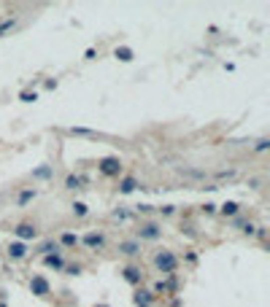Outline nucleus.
Listing matches in <instances>:
<instances>
[{
	"mask_svg": "<svg viewBox=\"0 0 270 307\" xmlns=\"http://www.w3.org/2000/svg\"><path fill=\"white\" fill-rule=\"evenodd\" d=\"M111 218H114V221H130V218H133V210L130 208H124V205H119V208H114V213H111Z\"/></svg>",
	"mask_w": 270,
	"mask_h": 307,
	"instance_id": "obj_25",
	"label": "nucleus"
},
{
	"mask_svg": "<svg viewBox=\"0 0 270 307\" xmlns=\"http://www.w3.org/2000/svg\"><path fill=\"white\" fill-rule=\"evenodd\" d=\"M241 202H235V199H227L225 205H216V213H219L222 218H235V216H241Z\"/></svg>",
	"mask_w": 270,
	"mask_h": 307,
	"instance_id": "obj_16",
	"label": "nucleus"
},
{
	"mask_svg": "<svg viewBox=\"0 0 270 307\" xmlns=\"http://www.w3.org/2000/svg\"><path fill=\"white\" fill-rule=\"evenodd\" d=\"M43 86H46V89H57V81H54V78H49V81H46Z\"/></svg>",
	"mask_w": 270,
	"mask_h": 307,
	"instance_id": "obj_35",
	"label": "nucleus"
},
{
	"mask_svg": "<svg viewBox=\"0 0 270 307\" xmlns=\"http://www.w3.org/2000/svg\"><path fill=\"white\" fill-rule=\"evenodd\" d=\"M30 291L35 294V297H49L51 294V283L46 275H32L30 278Z\"/></svg>",
	"mask_w": 270,
	"mask_h": 307,
	"instance_id": "obj_10",
	"label": "nucleus"
},
{
	"mask_svg": "<svg viewBox=\"0 0 270 307\" xmlns=\"http://www.w3.org/2000/svg\"><path fill=\"white\" fill-rule=\"evenodd\" d=\"M14 237L19 240V243H35L38 237H41V232H38V224H32V221H22V224H16L14 226Z\"/></svg>",
	"mask_w": 270,
	"mask_h": 307,
	"instance_id": "obj_6",
	"label": "nucleus"
},
{
	"mask_svg": "<svg viewBox=\"0 0 270 307\" xmlns=\"http://www.w3.org/2000/svg\"><path fill=\"white\" fill-rule=\"evenodd\" d=\"M89 178L81 175V172H70V175H65V189L68 191H78V189H87Z\"/></svg>",
	"mask_w": 270,
	"mask_h": 307,
	"instance_id": "obj_15",
	"label": "nucleus"
},
{
	"mask_svg": "<svg viewBox=\"0 0 270 307\" xmlns=\"http://www.w3.org/2000/svg\"><path fill=\"white\" fill-rule=\"evenodd\" d=\"M151 264H154V270L160 272L162 278L168 275H179V256H176L170 248H160L151 256Z\"/></svg>",
	"mask_w": 270,
	"mask_h": 307,
	"instance_id": "obj_2",
	"label": "nucleus"
},
{
	"mask_svg": "<svg viewBox=\"0 0 270 307\" xmlns=\"http://www.w3.org/2000/svg\"><path fill=\"white\" fill-rule=\"evenodd\" d=\"M41 262L46 270H54V272H62L65 264H68V259H65V253H49V256H41Z\"/></svg>",
	"mask_w": 270,
	"mask_h": 307,
	"instance_id": "obj_12",
	"label": "nucleus"
},
{
	"mask_svg": "<svg viewBox=\"0 0 270 307\" xmlns=\"http://www.w3.org/2000/svg\"><path fill=\"white\" fill-rule=\"evenodd\" d=\"M19 27V16H5L0 19V38H5L8 32H14Z\"/></svg>",
	"mask_w": 270,
	"mask_h": 307,
	"instance_id": "obj_21",
	"label": "nucleus"
},
{
	"mask_svg": "<svg viewBox=\"0 0 270 307\" xmlns=\"http://www.w3.org/2000/svg\"><path fill=\"white\" fill-rule=\"evenodd\" d=\"M97 172H100L103 178H122L124 162L119 156H103L100 162H97Z\"/></svg>",
	"mask_w": 270,
	"mask_h": 307,
	"instance_id": "obj_4",
	"label": "nucleus"
},
{
	"mask_svg": "<svg viewBox=\"0 0 270 307\" xmlns=\"http://www.w3.org/2000/svg\"><path fill=\"white\" fill-rule=\"evenodd\" d=\"M70 213H73L76 218H87V216H89V205L81 202V199H76V202L70 205Z\"/></svg>",
	"mask_w": 270,
	"mask_h": 307,
	"instance_id": "obj_24",
	"label": "nucleus"
},
{
	"mask_svg": "<svg viewBox=\"0 0 270 307\" xmlns=\"http://www.w3.org/2000/svg\"><path fill=\"white\" fill-rule=\"evenodd\" d=\"M179 289H181V278L168 275V278H160L151 286V294H154V297H173V294H179Z\"/></svg>",
	"mask_w": 270,
	"mask_h": 307,
	"instance_id": "obj_3",
	"label": "nucleus"
},
{
	"mask_svg": "<svg viewBox=\"0 0 270 307\" xmlns=\"http://www.w3.org/2000/svg\"><path fill=\"white\" fill-rule=\"evenodd\" d=\"M30 256V245L27 243H19V240H11L8 243V259L11 262H22V259Z\"/></svg>",
	"mask_w": 270,
	"mask_h": 307,
	"instance_id": "obj_11",
	"label": "nucleus"
},
{
	"mask_svg": "<svg viewBox=\"0 0 270 307\" xmlns=\"http://www.w3.org/2000/svg\"><path fill=\"white\" fill-rule=\"evenodd\" d=\"M114 57L122 59V62H133V59H135V51L130 49V46H116V49H114Z\"/></svg>",
	"mask_w": 270,
	"mask_h": 307,
	"instance_id": "obj_23",
	"label": "nucleus"
},
{
	"mask_svg": "<svg viewBox=\"0 0 270 307\" xmlns=\"http://www.w3.org/2000/svg\"><path fill=\"white\" fill-rule=\"evenodd\" d=\"M30 175H32V181H51V178H54V167H51V164H41V167H35Z\"/></svg>",
	"mask_w": 270,
	"mask_h": 307,
	"instance_id": "obj_20",
	"label": "nucleus"
},
{
	"mask_svg": "<svg viewBox=\"0 0 270 307\" xmlns=\"http://www.w3.org/2000/svg\"><path fill=\"white\" fill-rule=\"evenodd\" d=\"M138 213H143V216H149V213L151 210H154V208H151V205H138V208H135Z\"/></svg>",
	"mask_w": 270,
	"mask_h": 307,
	"instance_id": "obj_34",
	"label": "nucleus"
},
{
	"mask_svg": "<svg viewBox=\"0 0 270 307\" xmlns=\"http://www.w3.org/2000/svg\"><path fill=\"white\" fill-rule=\"evenodd\" d=\"M133 305H135V307H154V305H157V297L151 294V289H143V286H138L135 294H133Z\"/></svg>",
	"mask_w": 270,
	"mask_h": 307,
	"instance_id": "obj_9",
	"label": "nucleus"
},
{
	"mask_svg": "<svg viewBox=\"0 0 270 307\" xmlns=\"http://www.w3.org/2000/svg\"><path fill=\"white\" fill-rule=\"evenodd\" d=\"M116 251H119L124 259H138V256H141V251H143V245L138 243V240L127 237V240H119V243H116Z\"/></svg>",
	"mask_w": 270,
	"mask_h": 307,
	"instance_id": "obj_8",
	"label": "nucleus"
},
{
	"mask_svg": "<svg viewBox=\"0 0 270 307\" xmlns=\"http://www.w3.org/2000/svg\"><path fill=\"white\" fill-rule=\"evenodd\" d=\"M78 245H84L87 251H105V245H108V240L100 229H89L84 232L81 237H78Z\"/></svg>",
	"mask_w": 270,
	"mask_h": 307,
	"instance_id": "obj_5",
	"label": "nucleus"
},
{
	"mask_svg": "<svg viewBox=\"0 0 270 307\" xmlns=\"http://www.w3.org/2000/svg\"><path fill=\"white\" fill-rule=\"evenodd\" d=\"M162 224L160 221H154V218H141V221L135 224V229H133V240H138V243H157V240L162 237Z\"/></svg>",
	"mask_w": 270,
	"mask_h": 307,
	"instance_id": "obj_1",
	"label": "nucleus"
},
{
	"mask_svg": "<svg viewBox=\"0 0 270 307\" xmlns=\"http://www.w3.org/2000/svg\"><path fill=\"white\" fill-rule=\"evenodd\" d=\"M0 307H8V305H5V302H0Z\"/></svg>",
	"mask_w": 270,
	"mask_h": 307,
	"instance_id": "obj_37",
	"label": "nucleus"
},
{
	"mask_svg": "<svg viewBox=\"0 0 270 307\" xmlns=\"http://www.w3.org/2000/svg\"><path fill=\"white\" fill-rule=\"evenodd\" d=\"M19 100H22V103H35V100H38V92H22V95H19Z\"/></svg>",
	"mask_w": 270,
	"mask_h": 307,
	"instance_id": "obj_30",
	"label": "nucleus"
},
{
	"mask_svg": "<svg viewBox=\"0 0 270 307\" xmlns=\"http://www.w3.org/2000/svg\"><path fill=\"white\" fill-rule=\"evenodd\" d=\"M235 175H238V170H235V167H227V170H216V172H214V181H233Z\"/></svg>",
	"mask_w": 270,
	"mask_h": 307,
	"instance_id": "obj_26",
	"label": "nucleus"
},
{
	"mask_svg": "<svg viewBox=\"0 0 270 307\" xmlns=\"http://www.w3.org/2000/svg\"><path fill=\"white\" fill-rule=\"evenodd\" d=\"M200 210L206 213V216H214V213H216V205H214V202H206V205H203Z\"/></svg>",
	"mask_w": 270,
	"mask_h": 307,
	"instance_id": "obj_31",
	"label": "nucleus"
},
{
	"mask_svg": "<svg viewBox=\"0 0 270 307\" xmlns=\"http://www.w3.org/2000/svg\"><path fill=\"white\" fill-rule=\"evenodd\" d=\"M254 235L260 237L262 243H265V240H268V226H257V232H254Z\"/></svg>",
	"mask_w": 270,
	"mask_h": 307,
	"instance_id": "obj_32",
	"label": "nucleus"
},
{
	"mask_svg": "<svg viewBox=\"0 0 270 307\" xmlns=\"http://www.w3.org/2000/svg\"><path fill=\"white\" fill-rule=\"evenodd\" d=\"M57 245H60L62 251H73V248H78V235L76 232H60V237H57Z\"/></svg>",
	"mask_w": 270,
	"mask_h": 307,
	"instance_id": "obj_17",
	"label": "nucleus"
},
{
	"mask_svg": "<svg viewBox=\"0 0 270 307\" xmlns=\"http://www.w3.org/2000/svg\"><path fill=\"white\" fill-rule=\"evenodd\" d=\"M157 213H160L162 218H168V216H173V213H176V205H162V208H157Z\"/></svg>",
	"mask_w": 270,
	"mask_h": 307,
	"instance_id": "obj_29",
	"label": "nucleus"
},
{
	"mask_svg": "<svg viewBox=\"0 0 270 307\" xmlns=\"http://www.w3.org/2000/svg\"><path fill=\"white\" fill-rule=\"evenodd\" d=\"M119 275H122L124 283H127V286H133V289H138V286H143V278H146V275H143V270H141V267L133 264V262H130V264H124V267H119Z\"/></svg>",
	"mask_w": 270,
	"mask_h": 307,
	"instance_id": "obj_7",
	"label": "nucleus"
},
{
	"mask_svg": "<svg viewBox=\"0 0 270 307\" xmlns=\"http://www.w3.org/2000/svg\"><path fill=\"white\" fill-rule=\"evenodd\" d=\"M268 149H270V140H268V138H257V140H254V146H252V151H254V154H265Z\"/></svg>",
	"mask_w": 270,
	"mask_h": 307,
	"instance_id": "obj_28",
	"label": "nucleus"
},
{
	"mask_svg": "<svg viewBox=\"0 0 270 307\" xmlns=\"http://www.w3.org/2000/svg\"><path fill=\"white\" fill-rule=\"evenodd\" d=\"M35 197H38V189H32V186H30V189H22L16 194V208H27Z\"/></svg>",
	"mask_w": 270,
	"mask_h": 307,
	"instance_id": "obj_19",
	"label": "nucleus"
},
{
	"mask_svg": "<svg viewBox=\"0 0 270 307\" xmlns=\"http://www.w3.org/2000/svg\"><path fill=\"white\" fill-rule=\"evenodd\" d=\"M176 172H179L181 178H189V181H206V178L211 175L208 170H200V167H189V164H184V167H176Z\"/></svg>",
	"mask_w": 270,
	"mask_h": 307,
	"instance_id": "obj_14",
	"label": "nucleus"
},
{
	"mask_svg": "<svg viewBox=\"0 0 270 307\" xmlns=\"http://www.w3.org/2000/svg\"><path fill=\"white\" fill-rule=\"evenodd\" d=\"M32 253H38V256H49V253H62V248L57 245L54 237H46V240H41V243L32 248Z\"/></svg>",
	"mask_w": 270,
	"mask_h": 307,
	"instance_id": "obj_13",
	"label": "nucleus"
},
{
	"mask_svg": "<svg viewBox=\"0 0 270 307\" xmlns=\"http://www.w3.org/2000/svg\"><path fill=\"white\" fill-rule=\"evenodd\" d=\"M95 307H111V305H108V302H97Z\"/></svg>",
	"mask_w": 270,
	"mask_h": 307,
	"instance_id": "obj_36",
	"label": "nucleus"
},
{
	"mask_svg": "<svg viewBox=\"0 0 270 307\" xmlns=\"http://www.w3.org/2000/svg\"><path fill=\"white\" fill-rule=\"evenodd\" d=\"M138 186H141V181H138L135 175H122V178H119V186H116V189H119V194H133ZM141 189H143V186H141Z\"/></svg>",
	"mask_w": 270,
	"mask_h": 307,
	"instance_id": "obj_18",
	"label": "nucleus"
},
{
	"mask_svg": "<svg viewBox=\"0 0 270 307\" xmlns=\"http://www.w3.org/2000/svg\"><path fill=\"white\" fill-rule=\"evenodd\" d=\"M68 135H76V138H103L97 130H89V127H70Z\"/></svg>",
	"mask_w": 270,
	"mask_h": 307,
	"instance_id": "obj_22",
	"label": "nucleus"
},
{
	"mask_svg": "<svg viewBox=\"0 0 270 307\" xmlns=\"http://www.w3.org/2000/svg\"><path fill=\"white\" fill-rule=\"evenodd\" d=\"M81 272H84V264L68 262V264H65V270H62V275H70V278H73V275H81Z\"/></svg>",
	"mask_w": 270,
	"mask_h": 307,
	"instance_id": "obj_27",
	"label": "nucleus"
},
{
	"mask_svg": "<svg viewBox=\"0 0 270 307\" xmlns=\"http://www.w3.org/2000/svg\"><path fill=\"white\" fill-rule=\"evenodd\" d=\"M184 262H187V264H197V253H195V251H189L187 256H184Z\"/></svg>",
	"mask_w": 270,
	"mask_h": 307,
	"instance_id": "obj_33",
	"label": "nucleus"
}]
</instances>
